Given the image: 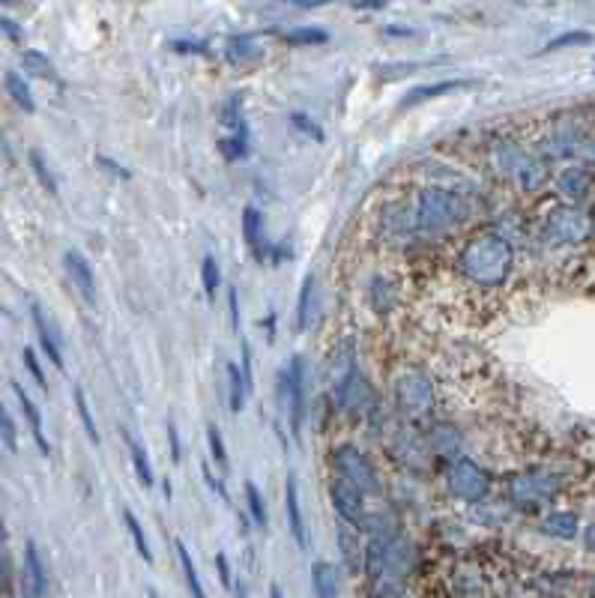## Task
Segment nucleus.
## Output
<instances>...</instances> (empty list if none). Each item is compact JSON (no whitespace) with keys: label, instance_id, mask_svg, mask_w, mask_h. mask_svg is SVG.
I'll use <instances>...</instances> for the list:
<instances>
[{"label":"nucleus","instance_id":"16","mask_svg":"<svg viewBox=\"0 0 595 598\" xmlns=\"http://www.w3.org/2000/svg\"><path fill=\"white\" fill-rule=\"evenodd\" d=\"M30 314H33V326H36V335H39V344H42L45 356H48L57 368H63V347H60V332H57V326L51 323V317L45 314V308H42L39 302L30 305Z\"/></svg>","mask_w":595,"mask_h":598},{"label":"nucleus","instance_id":"11","mask_svg":"<svg viewBox=\"0 0 595 598\" xmlns=\"http://www.w3.org/2000/svg\"><path fill=\"white\" fill-rule=\"evenodd\" d=\"M329 497H332V506L338 512V518L344 524H353L359 527L365 521V500H362V491L353 488L350 482L344 479H332L329 482Z\"/></svg>","mask_w":595,"mask_h":598},{"label":"nucleus","instance_id":"42","mask_svg":"<svg viewBox=\"0 0 595 598\" xmlns=\"http://www.w3.org/2000/svg\"><path fill=\"white\" fill-rule=\"evenodd\" d=\"M168 443H171V461L180 464L183 461V449H180V434H177L174 419H168Z\"/></svg>","mask_w":595,"mask_h":598},{"label":"nucleus","instance_id":"14","mask_svg":"<svg viewBox=\"0 0 595 598\" xmlns=\"http://www.w3.org/2000/svg\"><path fill=\"white\" fill-rule=\"evenodd\" d=\"M593 189V171L584 168V165H569V168L557 177V192H560L569 204H575V207H581V201H587V198L593 195Z\"/></svg>","mask_w":595,"mask_h":598},{"label":"nucleus","instance_id":"21","mask_svg":"<svg viewBox=\"0 0 595 598\" xmlns=\"http://www.w3.org/2000/svg\"><path fill=\"white\" fill-rule=\"evenodd\" d=\"M12 392H15L18 404H21V413H24V419H27V425H30V434H33V440L39 443V452H42V455H51V443H48V437H45L42 416H39L36 404L30 401V395H27V392H24L18 383H12Z\"/></svg>","mask_w":595,"mask_h":598},{"label":"nucleus","instance_id":"12","mask_svg":"<svg viewBox=\"0 0 595 598\" xmlns=\"http://www.w3.org/2000/svg\"><path fill=\"white\" fill-rule=\"evenodd\" d=\"M63 270H66V276H69V282L75 285V291L87 299L90 305H96L99 291H96V273H93L90 261H87L78 249H66V252H63Z\"/></svg>","mask_w":595,"mask_h":598},{"label":"nucleus","instance_id":"29","mask_svg":"<svg viewBox=\"0 0 595 598\" xmlns=\"http://www.w3.org/2000/svg\"><path fill=\"white\" fill-rule=\"evenodd\" d=\"M258 54H261V39H255V36H234L228 42V60H234V63L255 60Z\"/></svg>","mask_w":595,"mask_h":598},{"label":"nucleus","instance_id":"50","mask_svg":"<svg viewBox=\"0 0 595 598\" xmlns=\"http://www.w3.org/2000/svg\"><path fill=\"white\" fill-rule=\"evenodd\" d=\"M270 598H285V593H282V587H279V584H273V587H270Z\"/></svg>","mask_w":595,"mask_h":598},{"label":"nucleus","instance_id":"26","mask_svg":"<svg viewBox=\"0 0 595 598\" xmlns=\"http://www.w3.org/2000/svg\"><path fill=\"white\" fill-rule=\"evenodd\" d=\"M126 446H129V461H132V467H135L138 482H141L144 488H153V467H150L147 449H144L135 437H129V434H126Z\"/></svg>","mask_w":595,"mask_h":598},{"label":"nucleus","instance_id":"46","mask_svg":"<svg viewBox=\"0 0 595 598\" xmlns=\"http://www.w3.org/2000/svg\"><path fill=\"white\" fill-rule=\"evenodd\" d=\"M216 566H219L222 587H225V590H234V578H231V569H228V560H225V554H219V557H216Z\"/></svg>","mask_w":595,"mask_h":598},{"label":"nucleus","instance_id":"35","mask_svg":"<svg viewBox=\"0 0 595 598\" xmlns=\"http://www.w3.org/2000/svg\"><path fill=\"white\" fill-rule=\"evenodd\" d=\"M72 398H75V410H78V416H81V425H84L87 437H90L93 443H99V428H96V419H93V413H90V407H87L84 389L75 386V389H72Z\"/></svg>","mask_w":595,"mask_h":598},{"label":"nucleus","instance_id":"23","mask_svg":"<svg viewBox=\"0 0 595 598\" xmlns=\"http://www.w3.org/2000/svg\"><path fill=\"white\" fill-rule=\"evenodd\" d=\"M317 320V282L314 276H305L302 282V291L297 299V326L299 332H308Z\"/></svg>","mask_w":595,"mask_h":598},{"label":"nucleus","instance_id":"28","mask_svg":"<svg viewBox=\"0 0 595 598\" xmlns=\"http://www.w3.org/2000/svg\"><path fill=\"white\" fill-rule=\"evenodd\" d=\"M228 407L234 413H240L246 407V395H249V386H246V377L237 365H228Z\"/></svg>","mask_w":595,"mask_h":598},{"label":"nucleus","instance_id":"45","mask_svg":"<svg viewBox=\"0 0 595 598\" xmlns=\"http://www.w3.org/2000/svg\"><path fill=\"white\" fill-rule=\"evenodd\" d=\"M0 30H3L12 42H21V39H24V30H21L12 18H3V15H0Z\"/></svg>","mask_w":595,"mask_h":598},{"label":"nucleus","instance_id":"7","mask_svg":"<svg viewBox=\"0 0 595 598\" xmlns=\"http://www.w3.org/2000/svg\"><path fill=\"white\" fill-rule=\"evenodd\" d=\"M446 488L455 500L461 503H479L488 497L491 491V476L470 458H461L449 467V476H446Z\"/></svg>","mask_w":595,"mask_h":598},{"label":"nucleus","instance_id":"8","mask_svg":"<svg viewBox=\"0 0 595 598\" xmlns=\"http://www.w3.org/2000/svg\"><path fill=\"white\" fill-rule=\"evenodd\" d=\"M512 500L524 509H536L554 500L563 491V479L557 473H521L512 479Z\"/></svg>","mask_w":595,"mask_h":598},{"label":"nucleus","instance_id":"13","mask_svg":"<svg viewBox=\"0 0 595 598\" xmlns=\"http://www.w3.org/2000/svg\"><path fill=\"white\" fill-rule=\"evenodd\" d=\"M335 398H338V404L347 413H365L371 407V401H374L371 386H368V380L359 371H350L347 377H341L335 383Z\"/></svg>","mask_w":595,"mask_h":598},{"label":"nucleus","instance_id":"33","mask_svg":"<svg viewBox=\"0 0 595 598\" xmlns=\"http://www.w3.org/2000/svg\"><path fill=\"white\" fill-rule=\"evenodd\" d=\"M595 36L590 30H569V33H560V36H554L542 51L545 54H551V51H563V48H575V45H590Z\"/></svg>","mask_w":595,"mask_h":598},{"label":"nucleus","instance_id":"39","mask_svg":"<svg viewBox=\"0 0 595 598\" xmlns=\"http://www.w3.org/2000/svg\"><path fill=\"white\" fill-rule=\"evenodd\" d=\"M207 440H210V452H213V461L219 467H228V449H225V440H222V431L216 425H207Z\"/></svg>","mask_w":595,"mask_h":598},{"label":"nucleus","instance_id":"17","mask_svg":"<svg viewBox=\"0 0 595 598\" xmlns=\"http://www.w3.org/2000/svg\"><path fill=\"white\" fill-rule=\"evenodd\" d=\"M45 593H48V578H45L42 557H39L36 545L27 542V548H24V598H45Z\"/></svg>","mask_w":595,"mask_h":598},{"label":"nucleus","instance_id":"5","mask_svg":"<svg viewBox=\"0 0 595 598\" xmlns=\"http://www.w3.org/2000/svg\"><path fill=\"white\" fill-rule=\"evenodd\" d=\"M332 470H335V479H344L350 482L353 488L359 491H380V479H377V470L374 464L368 461L365 452H359L356 446H338L329 458Z\"/></svg>","mask_w":595,"mask_h":598},{"label":"nucleus","instance_id":"1","mask_svg":"<svg viewBox=\"0 0 595 598\" xmlns=\"http://www.w3.org/2000/svg\"><path fill=\"white\" fill-rule=\"evenodd\" d=\"M458 267L470 285L479 288H503L515 270V249L500 234H482L464 246Z\"/></svg>","mask_w":595,"mask_h":598},{"label":"nucleus","instance_id":"34","mask_svg":"<svg viewBox=\"0 0 595 598\" xmlns=\"http://www.w3.org/2000/svg\"><path fill=\"white\" fill-rule=\"evenodd\" d=\"M285 42L288 45H323V42H329V33L323 27H297V30L285 33Z\"/></svg>","mask_w":595,"mask_h":598},{"label":"nucleus","instance_id":"25","mask_svg":"<svg viewBox=\"0 0 595 598\" xmlns=\"http://www.w3.org/2000/svg\"><path fill=\"white\" fill-rule=\"evenodd\" d=\"M3 87H6V93H9V99L24 111V114H33L36 111V102H33V93H30V87H27V81L18 75V72H6L3 75Z\"/></svg>","mask_w":595,"mask_h":598},{"label":"nucleus","instance_id":"3","mask_svg":"<svg viewBox=\"0 0 595 598\" xmlns=\"http://www.w3.org/2000/svg\"><path fill=\"white\" fill-rule=\"evenodd\" d=\"M491 159H494L497 171L524 192H539L548 183L545 162L536 153H530L527 147H521L518 141H497Z\"/></svg>","mask_w":595,"mask_h":598},{"label":"nucleus","instance_id":"38","mask_svg":"<svg viewBox=\"0 0 595 598\" xmlns=\"http://www.w3.org/2000/svg\"><path fill=\"white\" fill-rule=\"evenodd\" d=\"M0 440L9 452H18V428H15V419L9 416L3 401H0Z\"/></svg>","mask_w":595,"mask_h":598},{"label":"nucleus","instance_id":"49","mask_svg":"<svg viewBox=\"0 0 595 598\" xmlns=\"http://www.w3.org/2000/svg\"><path fill=\"white\" fill-rule=\"evenodd\" d=\"M584 542H587V548L595 554V524H590V527L584 530Z\"/></svg>","mask_w":595,"mask_h":598},{"label":"nucleus","instance_id":"4","mask_svg":"<svg viewBox=\"0 0 595 598\" xmlns=\"http://www.w3.org/2000/svg\"><path fill=\"white\" fill-rule=\"evenodd\" d=\"M542 234L551 246H578L595 234V219L575 204H560L545 216Z\"/></svg>","mask_w":595,"mask_h":598},{"label":"nucleus","instance_id":"6","mask_svg":"<svg viewBox=\"0 0 595 598\" xmlns=\"http://www.w3.org/2000/svg\"><path fill=\"white\" fill-rule=\"evenodd\" d=\"M279 398L288 410L291 419V434H302V419H305V362L302 356H291V362L279 371Z\"/></svg>","mask_w":595,"mask_h":598},{"label":"nucleus","instance_id":"10","mask_svg":"<svg viewBox=\"0 0 595 598\" xmlns=\"http://www.w3.org/2000/svg\"><path fill=\"white\" fill-rule=\"evenodd\" d=\"M222 123L228 126V135L222 138V153H225V159L237 162V159H243V156L249 153V126H246V120H243L240 99H234V102L225 105Z\"/></svg>","mask_w":595,"mask_h":598},{"label":"nucleus","instance_id":"32","mask_svg":"<svg viewBox=\"0 0 595 598\" xmlns=\"http://www.w3.org/2000/svg\"><path fill=\"white\" fill-rule=\"evenodd\" d=\"M30 168H33L39 186H42L48 195H57V177H54V171L48 168V162H45V156H42L39 150H30Z\"/></svg>","mask_w":595,"mask_h":598},{"label":"nucleus","instance_id":"30","mask_svg":"<svg viewBox=\"0 0 595 598\" xmlns=\"http://www.w3.org/2000/svg\"><path fill=\"white\" fill-rule=\"evenodd\" d=\"M123 524H126V530H129V536H132V542H135V551L141 554V560H144V563H153V554H150L147 533H144V527H141V521L135 518V512H132V509H123Z\"/></svg>","mask_w":595,"mask_h":598},{"label":"nucleus","instance_id":"37","mask_svg":"<svg viewBox=\"0 0 595 598\" xmlns=\"http://www.w3.org/2000/svg\"><path fill=\"white\" fill-rule=\"evenodd\" d=\"M201 282H204L207 297H216V291H219V285H222V270H219V261H216L213 255H207L204 264H201Z\"/></svg>","mask_w":595,"mask_h":598},{"label":"nucleus","instance_id":"9","mask_svg":"<svg viewBox=\"0 0 595 598\" xmlns=\"http://www.w3.org/2000/svg\"><path fill=\"white\" fill-rule=\"evenodd\" d=\"M434 383L419 374V371H407L395 380V404L401 413L407 416H422L434 407Z\"/></svg>","mask_w":595,"mask_h":598},{"label":"nucleus","instance_id":"2","mask_svg":"<svg viewBox=\"0 0 595 598\" xmlns=\"http://www.w3.org/2000/svg\"><path fill=\"white\" fill-rule=\"evenodd\" d=\"M464 219H470V201L449 189H422L413 213V231L419 234H443L458 228Z\"/></svg>","mask_w":595,"mask_h":598},{"label":"nucleus","instance_id":"43","mask_svg":"<svg viewBox=\"0 0 595 598\" xmlns=\"http://www.w3.org/2000/svg\"><path fill=\"white\" fill-rule=\"evenodd\" d=\"M171 48L174 51H180V54H207L210 48L204 45V42H192V39H180V42H171Z\"/></svg>","mask_w":595,"mask_h":598},{"label":"nucleus","instance_id":"51","mask_svg":"<svg viewBox=\"0 0 595 598\" xmlns=\"http://www.w3.org/2000/svg\"><path fill=\"white\" fill-rule=\"evenodd\" d=\"M593 598H595V584H593Z\"/></svg>","mask_w":595,"mask_h":598},{"label":"nucleus","instance_id":"27","mask_svg":"<svg viewBox=\"0 0 595 598\" xmlns=\"http://www.w3.org/2000/svg\"><path fill=\"white\" fill-rule=\"evenodd\" d=\"M177 560H180V569H183V578H186V587H189L192 598H207L204 587H201V578H198V569H195V560H192L183 539H177Z\"/></svg>","mask_w":595,"mask_h":598},{"label":"nucleus","instance_id":"48","mask_svg":"<svg viewBox=\"0 0 595 598\" xmlns=\"http://www.w3.org/2000/svg\"><path fill=\"white\" fill-rule=\"evenodd\" d=\"M96 162H99V165H102L105 171H114V174H117L120 180H129V177H132V174H129L126 168H120V165H117L114 159H105V156H96Z\"/></svg>","mask_w":595,"mask_h":598},{"label":"nucleus","instance_id":"36","mask_svg":"<svg viewBox=\"0 0 595 598\" xmlns=\"http://www.w3.org/2000/svg\"><path fill=\"white\" fill-rule=\"evenodd\" d=\"M243 491H246V506H249V512H252V521H255L258 527H267V503H264L258 485H255V482H246Z\"/></svg>","mask_w":595,"mask_h":598},{"label":"nucleus","instance_id":"20","mask_svg":"<svg viewBox=\"0 0 595 598\" xmlns=\"http://www.w3.org/2000/svg\"><path fill=\"white\" fill-rule=\"evenodd\" d=\"M285 509H288V527H291L299 548L305 551L308 548V530H305V518H302L297 479L294 476H288V482H285Z\"/></svg>","mask_w":595,"mask_h":598},{"label":"nucleus","instance_id":"22","mask_svg":"<svg viewBox=\"0 0 595 598\" xmlns=\"http://www.w3.org/2000/svg\"><path fill=\"white\" fill-rule=\"evenodd\" d=\"M542 533L551 536V539L572 542V539L581 533V521H578L575 512H551V515L542 521Z\"/></svg>","mask_w":595,"mask_h":598},{"label":"nucleus","instance_id":"19","mask_svg":"<svg viewBox=\"0 0 595 598\" xmlns=\"http://www.w3.org/2000/svg\"><path fill=\"white\" fill-rule=\"evenodd\" d=\"M243 237H246V246L255 252V258H267V252H270V246H267V237H264V216H261V210L258 207H246L243 210Z\"/></svg>","mask_w":595,"mask_h":598},{"label":"nucleus","instance_id":"31","mask_svg":"<svg viewBox=\"0 0 595 598\" xmlns=\"http://www.w3.org/2000/svg\"><path fill=\"white\" fill-rule=\"evenodd\" d=\"M21 63H24V69L30 72V75H36V78H45V81H54L57 75H54V63L42 54V51H24L21 54Z\"/></svg>","mask_w":595,"mask_h":598},{"label":"nucleus","instance_id":"41","mask_svg":"<svg viewBox=\"0 0 595 598\" xmlns=\"http://www.w3.org/2000/svg\"><path fill=\"white\" fill-rule=\"evenodd\" d=\"M24 365H27V371L33 374V380L39 383V389H48V383H45V371H42V365H39L33 347H24Z\"/></svg>","mask_w":595,"mask_h":598},{"label":"nucleus","instance_id":"24","mask_svg":"<svg viewBox=\"0 0 595 598\" xmlns=\"http://www.w3.org/2000/svg\"><path fill=\"white\" fill-rule=\"evenodd\" d=\"M311 590H314V596L317 598H338L341 587H338V572H335V566L317 560V563L311 566Z\"/></svg>","mask_w":595,"mask_h":598},{"label":"nucleus","instance_id":"15","mask_svg":"<svg viewBox=\"0 0 595 598\" xmlns=\"http://www.w3.org/2000/svg\"><path fill=\"white\" fill-rule=\"evenodd\" d=\"M470 87H476V81H470V78H449V81L422 84V87H413L410 93H404L401 102H398V108H401V111H410V108H416V105H422V102H431V99H437V96H449V93H458V90H470Z\"/></svg>","mask_w":595,"mask_h":598},{"label":"nucleus","instance_id":"18","mask_svg":"<svg viewBox=\"0 0 595 598\" xmlns=\"http://www.w3.org/2000/svg\"><path fill=\"white\" fill-rule=\"evenodd\" d=\"M338 548H341L344 569L350 575L362 572V566H365V548H362V539H359V533H356L353 524H344V521L338 524Z\"/></svg>","mask_w":595,"mask_h":598},{"label":"nucleus","instance_id":"44","mask_svg":"<svg viewBox=\"0 0 595 598\" xmlns=\"http://www.w3.org/2000/svg\"><path fill=\"white\" fill-rule=\"evenodd\" d=\"M374 598H407L404 590L398 584H389V581H377V596Z\"/></svg>","mask_w":595,"mask_h":598},{"label":"nucleus","instance_id":"40","mask_svg":"<svg viewBox=\"0 0 595 598\" xmlns=\"http://www.w3.org/2000/svg\"><path fill=\"white\" fill-rule=\"evenodd\" d=\"M291 123L297 126L302 135H308L311 141H317V144L323 141V129H320V126H317V123H314L308 114H291Z\"/></svg>","mask_w":595,"mask_h":598},{"label":"nucleus","instance_id":"47","mask_svg":"<svg viewBox=\"0 0 595 598\" xmlns=\"http://www.w3.org/2000/svg\"><path fill=\"white\" fill-rule=\"evenodd\" d=\"M228 305H231V323H234V329H240V294L234 285L228 291Z\"/></svg>","mask_w":595,"mask_h":598}]
</instances>
